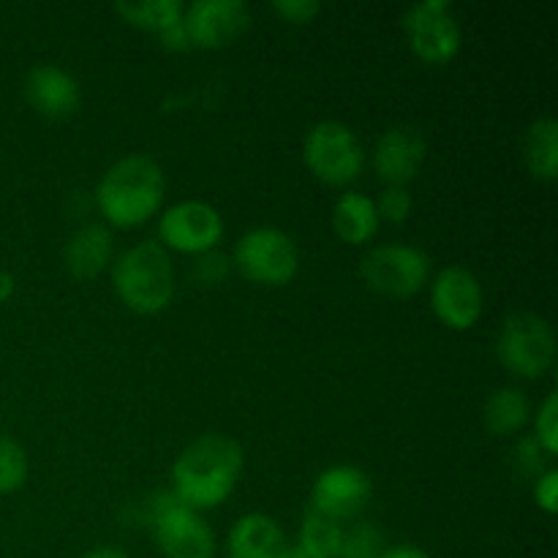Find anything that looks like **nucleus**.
I'll return each mask as SVG.
<instances>
[{
    "label": "nucleus",
    "mask_w": 558,
    "mask_h": 558,
    "mask_svg": "<svg viewBox=\"0 0 558 558\" xmlns=\"http://www.w3.org/2000/svg\"><path fill=\"white\" fill-rule=\"evenodd\" d=\"M245 469V452L227 434H202L178 452L169 472V490L196 512H210L227 505L238 490Z\"/></svg>",
    "instance_id": "1"
},
{
    "label": "nucleus",
    "mask_w": 558,
    "mask_h": 558,
    "mask_svg": "<svg viewBox=\"0 0 558 558\" xmlns=\"http://www.w3.org/2000/svg\"><path fill=\"white\" fill-rule=\"evenodd\" d=\"M167 172L161 163L147 153L120 156L98 178L93 202L109 229H140L156 221L158 213L167 207Z\"/></svg>",
    "instance_id": "2"
},
{
    "label": "nucleus",
    "mask_w": 558,
    "mask_h": 558,
    "mask_svg": "<svg viewBox=\"0 0 558 558\" xmlns=\"http://www.w3.org/2000/svg\"><path fill=\"white\" fill-rule=\"evenodd\" d=\"M109 281L118 303L136 316L163 314L178 294L174 259L156 240H140L118 251L109 267Z\"/></svg>",
    "instance_id": "3"
},
{
    "label": "nucleus",
    "mask_w": 558,
    "mask_h": 558,
    "mask_svg": "<svg viewBox=\"0 0 558 558\" xmlns=\"http://www.w3.org/2000/svg\"><path fill=\"white\" fill-rule=\"evenodd\" d=\"M303 163L316 183L347 191L363 178L368 150L349 123L319 120L303 136Z\"/></svg>",
    "instance_id": "4"
},
{
    "label": "nucleus",
    "mask_w": 558,
    "mask_h": 558,
    "mask_svg": "<svg viewBox=\"0 0 558 558\" xmlns=\"http://www.w3.org/2000/svg\"><path fill=\"white\" fill-rule=\"evenodd\" d=\"M556 330L537 311H512L496 336V360L512 379L537 381L556 365Z\"/></svg>",
    "instance_id": "5"
},
{
    "label": "nucleus",
    "mask_w": 558,
    "mask_h": 558,
    "mask_svg": "<svg viewBox=\"0 0 558 558\" xmlns=\"http://www.w3.org/2000/svg\"><path fill=\"white\" fill-rule=\"evenodd\" d=\"M147 529L163 558H216V529L202 512L185 507L172 490H158L147 501Z\"/></svg>",
    "instance_id": "6"
},
{
    "label": "nucleus",
    "mask_w": 558,
    "mask_h": 558,
    "mask_svg": "<svg viewBox=\"0 0 558 558\" xmlns=\"http://www.w3.org/2000/svg\"><path fill=\"white\" fill-rule=\"evenodd\" d=\"M232 270L248 283L265 289H283L298 278V240L281 227L245 229L232 245Z\"/></svg>",
    "instance_id": "7"
},
{
    "label": "nucleus",
    "mask_w": 558,
    "mask_h": 558,
    "mask_svg": "<svg viewBox=\"0 0 558 558\" xmlns=\"http://www.w3.org/2000/svg\"><path fill=\"white\" fill-rule=\"evenodd\" d=\"M360 281L371 292L381 294L390 300H409L428 287L434 276V262L428 251H423L414 243H376L368 245V251L360 259Z\"/></svg>",
    "instance_id": "8"
},
{
    "label": "nucleus",
    "mask_w": 558,
    "mask_h": 558,
    "mask_svg": "<svg viewBox=\"0 0 558 558\" xmlns=\"http://www.w3.org/2000/svg\"><path fill=\"white\" fill-rule=\"evenodd\" d=\"M227 238L223 213L207 199H178L169 202L156 218V243L167 254L194 256L210 254L221 248Z\"/></svg>",
    "instance_id": "9"
},
{
    "label": "nucleus",
    "mask_w": 558,
    "mask_h": 558,
    "mask_svg": "<svg viewBox=\"0 0 558 558\" xmlns=\"http://www.w3.org/2000/svg\"><path fill=\"white\" fill-rule=\"evenodd\" d=\"M407 47L420 63L450 65L463 49V25L450 0H420L401 16Z\"/></svg>",
    "instance_id": "10"
},
{
    "label": "nucleus",
    "mask_w": 558,
    "mask_h": 558,
    "mask_svg": "<svg viewBox=\"0 0 558 558\" xmlns=\"http://www.w3.org/2000/svg\"><path fill=\"white\" fill-rule=\"evenodd\" d=\"M428 305L441 327L452 332H469L485 314V289L474 270L463 265H447L428 281Z\"/></svg>",
    "instance_id": "11"
},
{
    "label": "nucleus",
    "mask_w": 558,
    "mask_h": 558,
    "mask_svg": "<svg viewBox=\"0 0 558 558\" xmlns=\"http://www.w3.org/2000/svg\"><path fill=\"white\" fill-rule=\"evenodd\" d=\"M251 5L243 0H194L185 3L183 27L191 49L218 52L251 31Z\"/></svg>",
    "instance_id": "12"
},
{
    "label": "nucleus",
    "mask_w": 558,
    "mask_h": 558,
    "mask_svg": "<svg viewBox=\"0 0 558 558\" xmlns=\"http://www.w3.org/2000/svg\"><path fill=\"white\" fill-rule=\"evenodd\" d=\"M374 496V483L368 472L352 463H332L322 469L311 485V510L330 521L349 523L363 515Z\"/></svg>",
    "instance_id": "13"
},
{
    "label": "nucleus",
    "mask_w": 558,
    "mask_h": 558,
    "mask_svg": "<svg viewBox=\"0 0 558 558\" xmlns=\"http://www.w3.org/2000/svg\"><path fill=\"white\" fill-rule=\"evenodd\" d=\"M428 161V140L417 125H390L371 147V169L381 185L409 189Z\"/></svg>",
    "instance_id": "14"
},
{
    "label": "nucleus",
    "mask_w": 558,
    "mask_h": 558,
    "mask_svg": "<svg viewBox=\"0 0 558 558\" xmlns=\"http://www.w3.org/2000/svg\"><path fill=\"white\" fill-rule=\"evenodd\" d=\"M27 107L47 120H65L80 112L82 85L69 69L58 63H38L25 74Z\"/></svg>",
    "instance_id": "15"
},
{
    "label": "nucleus",
    "mask_w": 558,
    "mask_h": 558,
    "mask_svg": "<svg viewBox=\"0 0 558 558\" xmlns=\"http://www.w3.org/2000/svg\"><path fill=\"white\" fill-rule=\"evenodd\" d=\"M118 245L114 232L101 221H87L71 232L63 248V265L74 281H96L104 272H109Z\"/></svg>",
    "instance_id": "16"
},
{
    "label": "nucleus",
    "mask_w": 558,
    "mask_h": 558,
    "mask_svg": "<svg viewBox=\"0 0 558 558\" xmlns=\"http://www.w3.org/2000/svg\"><path fill=\"white\" fill-rule=\"evenodd\" d=\"M292 539L267 512H245L223 539V558H289Z\"/></svg>",
    "instance_id": "17"
},
{
    "label": "nucleus",
    "mask_w": 558,
    "mask_h": 558,
    "mask_svg": "<svg viewBox=\"0 0 558 558\" xmlns=\"http://www.w3.org/2000/svg\"><path fill=\"white\" fill-rule=\"evenodd\" d=\"M330 227L332 234L343 245H352V248H368V245H374V240L381 232L374 196L363 194L357 189L341 191V196L332 202Z\"/></svg>",
    "instance_id": "18"
},
{
    "label": "nucleus",
    "mask_w": 558,
    "mask_h": 558,
    "mask_svg": "<svg viewBox=\"0 0 558 558\" xmlns=\"http://www.w3.org/2000/svg\"><path fill=\"white\" fill-rule=\"evenodd\" d=\"M534 403L523 387L507 385L490 392L483 403V425L490 436L499 439H512L526 430L532 423Z\"/></svg>",
    "instance_id": "19"
},
{
    "label": "nucleus",
    "mask_w": 558,
    "mask_h": 558,
    "mask_svg": "<svg viewBox=\"0 0 558 558\" xmlns=\"http://www.w3.org/2000/svg\"><path fill=\"white\" fill-rule=\"evenodd\" d=\"M523 163L539 183H556L558 178V123L545 114L529 123L523 134Z\"/></svg>",
    "instance_id": "20"
},
{
    "label": "nucleus",
    "mask_w": 558,
    "mask_h": 558,
    "mask_svg": "<svg viewBox=\"0 0 558 558\" xmlns=\"http://www.w3.org/2000/svg\"><path fill=\"white\" fill-rule=\"evenodd\" d=\"M341 537L343 523L308 510L300 523L289 558H341Z\"/></svg>",
    "instance_id": "21"
},
{
    "label": "nucleus",
    "mask_w": 558,
    "mask_h": 558,
    "mask_svg": "<svg viewBox=\"0 0 558 558\" xmlns=\"http://www.w3.org/2000/svg\"><path fill=\"white\" fill-rule=\"evenodd\" d=\"M112 11L118 20H123L134 31L153 33L158 38L169 27L183 22L185 3L183 0H140V3H129L125 0V3H114Z\"/></svg>",
    "instance_id": "22"
},
{
    "label": "nucleus",
    "mask_w": 558,
    "mask_h": 558,
    "mask_svg": "<svg viewBox=\"0 0 558 558\" xmlns=\"http://www.w3.org/2000/svg\"><path fill=\"white\" fill-rule=\"evenodd\" d=\"M385 548V534L374 521L354 518V521L343 523L341 558H379Z\"/></svg>",
    "instance_id": "23"
},
{
    "label": "nucleus",
    "mask_w": 558,
    "mask_h": 558,
    "mask_svg": "<svg viewBox=\"0 0 558 558\" xmlns=\"http://www.w3.org/2000/svg\"><path fill=\"white\" fill-rule=\"evenodd\" d=\"M27 474H31V461L25 447L0 434V496L16 494L27 483Z\"/></svg>",
    "instance_id": "24"
},
{
    "label": "nucleus",
    "mask_w": 558,
    "mask_h": 558,
    "mask_svg": "<svg viewBox=\"0 0 558 558\" xmlns=\"http://www.w3.org/2000/svg\"><path fill=\"white\" fill-rule=\"evenodd\" d=\"M532 439L543 450L548 461L558 456V396L554 390L545 392L543 401L532 412Z\"/></svg>",
    "instance_id": "25"
},
{
    "label": "nucleus",
    "mask_w": 558,
    "mask_h": 558,
    "mask_svg": "<svg viewBox=\"0 0 558 558\" xmlns=\"http://www.w3.org/2000/svg\"><path fill=\"white\" fill-rule=\"evenodd\" d=\"M376 213H379L381 223L390 227H403L414 213V196L409 189L401 185H381L379 194L374 196Z\"/></svg>",
    "instance_id": "26"
},
{
    "label": "nucleus",
    "mask_w": 558,
    "mask_h": 558,
    "mask_svg": "<svg viewBox=\"0 0 558 558\" xmlns=\"http://www.w3.org/2000/svg\"><path fill=\"white\" fill-rule=\"evenodd\" d=\"M189 276L196 287H221V283H227V278L232 276V259H229V254H223L221 248L210 251V254L194 256V259H191Z\"/></svg>",
    "instance_id": "27"
},
{
    "label": "nucleus",
    "mask_w": 558,
    "mask_h": 558,
    "mask_svg": "<svg viewBox=\"0 0 558 558\" xmlns=\"http://www.w3.org/2000/svg\"><path fill=\"white\" fill-rule=\"evenodd\" d=\"M270 11L287 25H311L322 14V3L316 0H276Z\"/></svg>",
    "instance_id": "28"
},
{
    "label": "nucleus",
    "mask_w": 558,
    "mask_h": 558,
    "mask_svg": "<svg viewBox=\"0 0 558 558\" xmlns=\"http://www.w3.org/2000/svg\"><path fill=\"white\" fill-rule=\"evenodd\" d=\"M532 496H534V505H537V510L543 512V515H548V518L556 515V510H558V472H556V466L543 469V472L534 477Z\"/></svg>",
    "instance_id": "29"
},
{
    "label": "nucleus",
    "mask_w": 558,
    "mask_h": 558,
    "mask_svg": "<svg viewBox=\"0 0 558 558\" xmlns=\"http://www.w3.org/2000/svg\"><path fill=\"white\" fill-rule=\"evenodd\" d=\"M512 458H515V463H518V469H521V472L534 474V477H537V474L543 472V469H548V466H545V461H548V458H545L543 450H539V447L534 445L532 436H526V439L518 441V447H515V452H512Z\"/></svg>",
    "instance_id": "30"
},
{
    "label": "nucleus",
    "mask_w": 558,
    "mask_h": 558,
    "mask_svg": "<svg viewBox=\"0 0 558 558\" xmlns=\"http://www.w3.org/2000/svg\"><path fill=\"white\" fill-rule=\"evenodd\" d=\"M158 41H161V47L167 49V52H189V49H191L183 22H180V25H174V27H169L167 33H161V36H158Z\"/></svg>",
    "instance_id": "31"
},
{
    "label": "nucleus",
    "mask_w": 558,
    "mask_h": 558,
    "mask_svg": "<svg viewBox=\"0 0 558 558\" xmlns=\"http://www.w3.org/2000/svg\"><path fill=\"white\" fill-rule=\"evenodd\" d=\"M379 558H430V556H428V550H423L420 545L401 543V545H387V548L381 550Z\"/></svg>",
    "instance_id": "32"
},
{
    "label": "nucleus",
    "mask_w": 558,
    "mask_h": 558,
    "mask_svg": "<svg viewBox=\"0 0 558 558\" xmlns=\"http://www.w3.org/2000/svg\"><path fill=\"white\" fill-rule=\"evenodd\" d=\"M80 558H131L123 548H114V545H98V548L85 550Z\"/></svg>",
    "instance_id": "33"
},
{
    "label": "nucleus",
    "mask_w": 558,
    "mask_h": 558,
    "mask_svg": "<svg viewBox=\"0 0 558 558\" xmlns=\"http://www.w3.org/2000/svg\"><path fill=\"white\" fill-rule=\"evenodd\" d=\"M14 292H16V278H14V272L0 270V305L9 303V300L14 298Z\"/></svg>",
    "instance_id": "34"
}]
</instances>
